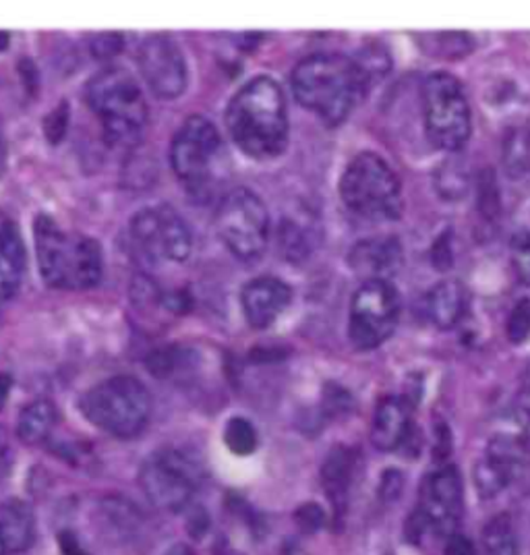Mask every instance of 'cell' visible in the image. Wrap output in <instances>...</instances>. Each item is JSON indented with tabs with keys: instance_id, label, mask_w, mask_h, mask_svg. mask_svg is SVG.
Returning a JSON list of instances; mask_svg holds the SVG:
<instances>
[{
	"instance_id": "1",
	"label": "cell",
	"mask_w": 530,
	"mask_h": 555,
	"mask_svg": "<svg viewBox=\"0 0 530 555\" xmlns=\"http://www.w3.org/2000/svg\"><path fill=\"white\" fill-rule=\"evenodd\" d=\"M363 65L345 54H311L293 70V92L300 106L325 125H342L370 88Z\"/></svg>"
},
{
	"instance_id": "2",
	"label": "cell",
	"mask_w": 530,
	"mask_h": 555,
	"mask_svg": "<svg viewBox=\"0 0 530 555\" xmlns=\"http://www.w3.org/2000/svg\"><path fill=\"white\" fill-rule=\"evenodd\" d=\"M227 127L234 143L254 160H270L288 145L286 95L272 77H255L232 98Z\"/></svg>"
},
{
	"instance_id": "3",
	"label": "cell",
	"mask_w": 530,
	"mask_h": 555,
	"mask_svg": "<svg viewBox=\"0 0 530 555\" xmlns=\"http://www.w3.org/2000/svg\"><path fill=\"white\" fill-rule=\"evenodd\" d=\"M40 274L48 286L63 291L92 288L102 278V249L92 236L61 229L50 216L34 222Z\"/></svg>"
},
{
	"instance_id": "4",
	"label": "cell",
	"mask_w": 530,
	"mask_h": 555,
	"mask_svg": "<svg viewBox=\"0 0 530 555\" xmlns=\"http://www.w3.org/2000/svg\"><path fill=\"white\" fill-rule=\"evenodd\" d=\"M88 104L116 147H135L147 125V106L138 79L129 70L108 67L88 83Z\"/></svg>"
},
{
	"instance_id": "5",
	"label": "cell",
	"mask_w": 530,
	"mask_h": 555,
	"mask_svg": "<svg viewBox=\"0 0 530 555\" xmlns=\"http://www.w3.org/2000/svg\"><path fill=\"white\" fill-rule=\"evenodd\" d=\"M340 197L354 216L371 222L396 220L402 211V186L382 156L361 152L342 172Z\"/></svg>"
},
{
	"instance_id": "6",
	"label": "cell",
	"mask_w": 530,
	"mask_h": 555,
	"mask_svg": "<svg viewBox=\"0 0 530 555\" xmlns=\"http://www.w3.org/2000/svg\"><path fill=\"white\" fill-rule=\"evenodd\" d=\"M81 411L98 429L129 440L139 436L152 416V396L131 375H116L88 390Z\"/></svg>"
},
{
	"instance_id": "7",
	"label": "cell",
	"mask_w": 530,
	"mask_h": 555,
	"mask_svg": "<svg viewBox=\"0 0 530 555\" xmlns=\"http://www.w3.org/2000/svg\"><path fill=\"white\" fill-rule=\"evenodd\" d=\"M423 116L429 139L443 152H458L473 131V116L461 81L434 73L423 83Z\"/></svg>"
},
{
	"instance_id": "8",
	"label": "cell",
	"mask_w": 530,
	"mask_h": 555,
	"mask_svg": "<svg viewBox=\"0 0 530 555\" xmlns=\"http://www.w3.org/2000/svg\"><path fill=\"white\" fill-rule=\"evenodd\" d=\"M222 154V138L206 116H189L170 143V164L195 197L208 195Z\"/></svg>"
},
{
	"instance_id": "9",
	"label": "cell",
	"mask_w": 530,
	"mask_h": 555,
	"mask_svg": "<svg viewBox=\"0 0 530 555\" xmlns=\"http://www.w3.org/2000/svg\"><path fill=\"white\" fill-rule=\"evenodd\" d=\"M216 229L234 257L255 261L263 255L270 241L268 208L251 189H232L218 206Z\"/></svg>"
},
{
	"instance_id": "10",
	"label": "cell",
	"mask_w": 530,
	"mask_h": 555,
	"mask_svg": "<svg viewBox=\"0 0 530 555\" xmlns=\"http://www.w3.org/2000/svg\"><path fill=\"white\" fill-rule=\"evenodd\" d=\"M131 243L139 259L152 268L185 263L193 251V234L170 206L138 211L131 220Z\"/></svg>"
},
{
	"instance_id": "11",
	"label": "cell",
	"mask_w": 530,
	"mask_h": 555,
	"mask_svg": "<svg viewBox=\"0 0 530 555\" xmlns=\"http://www.w3.org/2000/svg\"><path fill=\"white\" fill-rule=\"evenodd\" d=\"M464 486L456 466H441L429 473L418 491V506L409 520V537L418 541L425 532L450 537L461 525Z\"/></svg>"
},
{
	"instance_id": "12",
	"label": "cell",
	"mask_w": 530,
	"mask_h": 555,
	"mask_svg": "<svg viewBox=\"0 0 530 555\" xmlns=\"http://www.w3.org/2000/svg\"><path fill=\"white\" fill-rule=\"evenodd\" d=\"M400 297L390 280H365L350 302L348 336L352 347L373 350L382 347L396 330Z\"/></svg>"
},
{
	"instance_id": "13",
	"label": "cell",
	"mask_w": 530,
	"mask_h": 555,
	"mask_svg": "<svg viewBox=\"0 0 530 555\" xmlns=\"http://www.w3.org/2000/svg\"><path fill=\"white\" fill-rule=\"evenodd\" d=\"M139 483L152 506L181 512L197 493L199 468L183 452L160 450L141 466Z\"/></svg>"
},
{
	"instance_id": "14",
	"label": "cell",
	"mask_w": 530,
	"mask_h": 555,
	"mask_svg": "<svg viewBox=\"0 0 530 555\" xmlns=\"http://www.w3.org/2000/svg\"><path fill=\"white\" fill-rule=\"evenodd\" d=\"M139 69L147 88L161 100H174L189 83L185 54L170 36H150L138 54Z\"/></svg>"
},
{
	"instance_id": "15",
	"label": "cell",
	"mask_w": 530,
	"mask_h": 555,
	"mask_svg": "<svg viewBox=\"0 0 530 555\" xmlns=\"http://www.w3.org/2000/svg\"><path fill=\"white\" fill-rule=\"evenodd\" d=\"M527 463V448L516 438L500 436L489 443L483 461L475 466V486L489 500L512 486Z\"/></svg>"
},
{
	"instance_id": "16",
	"label": "cell",
	"mask_w": 530,
	"mask_h": 555,
	"mask_svg": "<svg viewBox=\"0 0 530 555\" xmlns=\"http://www.w3.org/2000/svg\"><path fill=\"white\" fill-rule=\"evenodd\" d=\"M243 311L247 322L255 330H263L276 324L277 318L290 307L293 291L290 286L274 276H259L247 282L241 295Z\"/></svg>"
},
{
	"instance_id": "17",
	"label": "cell",
	"mask_w": 530,
	"mask_h": 555,
	"mask_svg": "<svg viewBox=\"0 0 530 555\" xmlns=\"http://www.w3.org/2000/svg\"><path fill=\"white\" fill-rule=\"evenodd\" d=\"M415 434L413 406L404 396H388L377 404L371 423V443L379 452H393L406 446Z\"/></svg>"
},
{
	"instance_id": "18",
	"label": "cell",
	"mask_w": 530,
	"mask_h": 555,
	"mask_svg": "<svg viewBox=\"0 0 530 555\" xmlns=\"http://www.w3.org/2000/svg\"><path fill=\"white\" fill-rule=\"evenodd\" d=\"M348 259L365 280H388L402 266V245L393 236H375L354 245Z\"/></svg>"
},
{
	"instance_id": "19",
	"label": "cell",
	"mask_w": 530,
	"mask_h": 555,
	"mask_svg": "<svg viewBox=\"0 0 530 555\" xmlns=\"http://www.w3.org/2000/svg\"><path fill=\"white\" fill-rule=\"evenodd\" d=\"M25 245L17 222L0 209V305L11 301L24 280Z\"/></svg>"
},
{
	"instance_id": "20",
	"label": "cell",
	"mask_w": 530,
	"mask_h": 555,
	"mask_svg": "<svg viewBox=\"0 0 530 555\" xmlns=\"http://www.w3.org/2000/svg\"><path fill=\"white\" fill-rule=\"evenodd\" d=\"M36 539L34 509L22 500L0 506V555L25 554Z\"/></svg>"
},
{
	"instance_id": "21",
	"label": "cell",
	"mask_w": 530,
	"mask_h": 555,
	"mask_svg": "<svg viewBox=\"0 0 530 555\" xmlns=\"http://www.w3.org/2000/svg\"><path fill=\"white\" fill-rule=\"evenodd\" d=\"M354 470H357V454L346 446L334 448L323 463V489L338 514H342V509L346 508L348 491L354 481Z\"/></svg>"
},
{
	"instance_id": "22",
	"label": "cell",
	"mask_w": 530,
	"mask_h": 555,
	"mask_svg": "<svg viewBox=\"0 0 530 555\" xmlns=\"http://www.w3.org/2000/svg\"><path fill=\"white\" fill-rule=\"evenodd\" d=\"M429 318L441 330H452L461 324L468 311V293L458 280H443L431 291L429 301Z\"/></svg>"
},
{
	"instance_id": "23",
	"label": "cell",
	"mask_w": 530,
	"mask_h": 555,
	"mask_svg": "<svg viewBox=\"0 0 530 555\" xmlns=\"http://www.w3.org/2000/svg\"><path fill=\"white\" fill-rule=\"evenodd\" d=\"M56 409L48 400H36L29 406H25L17 421V436L24 443L38 446L48 440L56 425Z\"/></svg>"
},
{
	"instance_id": "24",
	"label": "cell",
	"mask_w": 530,
	"mask_h": 555,
	"mask_svg": "<svg viewBox=\"0 0 530 555\" xmlns=\"http://www.w3.org/2000/svg\"><path fill=\"white\" fill-rule=\"evenodd\" d=\"M481 541L484 555H518V537L507 514H497L484 525Z\"/></svg>"
},
{
	"instance_id": "25",
	"label": "cell",
	"mask_w": 530,
	"mask_h": 555,
	"mask_svg": "<svg viewBox=\"0 0 530 555\" xmlns=\"http://www.w3.org/2000/svg\"><path fill=\"white\" fill-rule=\"evenodd\" d=\"M504 166L512 179H520L530 172V129L516 127L504 141Z\"/></svg>"
},
{
	"instance_id": "26",
	"label": "cell",
	"mask_w": 530,
	"mask_h": 555,
	"mask_svg": "<svg viewBox=\"0 0 530 555\" xmlns=\"http://www.w3.org/2000/svg\"><path fill=\"white\" fill-rule=\"evenodd\" d=\"M224 441L232 454L236 456H249L254 454L259 438L254 425L243 416H232L224 427Z\"/></svg>"
},
{
	"instance_id": "27",
	"label": "cell",
	"mask_w": 530,
	"mask_h": 555,
	"mask_svg": "<svg viewBox=\"0 0 530 555\" xmlns=\"http://www.w3.org/2000/svg\"><path fill=\"white\" fill-rule=\"evenodd\" d=\"M436 185H438V191L443 199L456 202L466 195L468 179H466V172L461 164L450 160L439 168L438 175H436Z\"/></svg>"
},
{
	"instance_id": "28",
	"label": "cell",
	"mask_w": 530,
	"mask_h": 555,
	"mask_svg": "<svg viewBox=\"0 0 530 555\" xmlns=\"http://www.w3.org/2000/svg\"><path fill=\"white\" fill-rule=\"evenodd\" d=\"M507 338L514 345H522L530 338V299H520L507 318Z\"/></svg>"
},
{
	"instance_id": "29",
	"label": "cell",
	"mask_w": 530,
	"mask_h": 555,
	"mask_svg": "<svg viewBox=\"0 0 530 555\" xmlns=\"http://www.w3.org/2000/svg\"><path fill=\"white\" fill-rule=\"evenodd\" d=\"M479 211L483 214L487 222H493L500 216V191L495 186L491 172H487V177L481 179V185H479Z\"/></svg>"
},
{
	"instance_id": "30",
	"label": "cell",
	"mask_w": 530,
	"mask_h": 555,
	"mask_svg": "<svg viewBox=\"0 0 530 555\" xmlns=\"http://www.w3.org/2000/svg\"><path fill=\"white\" fill-rule=\"evenodd\" d=\"M512 263L518 278L530 286V234H520L512 243Z\"/></svg>"
},
{
	"instance_id": "31",
	"label": "cell",
	"mask_w": 530,
	"mask_h": 555,
	"mask_svg": "<svg viewBox=\"0 0 530 555\" xmlns=\"http://www.w3.org/2000/svg\"><path fill=\"white\" fill-rule=\"evenodd\" d=\"M434 42H438L439 48L436 50L439 56H466V52L473 50V40L468 34H439L434 38Z\"/></svg>"
},
{
	"instance_id": "32",
	"label": "cell",
	"mask_w": 530,
	"mask_h": 555,
	"mask_svg": "<svg viewBox=\"0 0 530 555\" xmlns=\"http://www.w3.org/2000/svg\"><path fill=\"white\" fill-rule=\"evenodd\" d=\"M402 487H404V477L396 470H388L382 479V487H379V495L390 504L396 498H400L402 493Z\"/></svg>"
},
{
	"instance_id": "33",
	"label": "cell",
	"mask_w": 530,
	"mask_h": 555,
	"mask_svg": "<svg viewBox=\"0 0 530 555\" xmlns=\"http://www.w3.org/2000/svg\"><path fill=\"white\" fill-rule=\"evenodd\" d=\"M434 263L438 270H448L452 266V247H450V234H441L436 247H434Z\"/></svg>"
},
{
	"instance_id": "34",
	"label": "cell",
	"mask_w": 530,
	"mask_h": 555,
	"mask_svg": "<svg viewBox=\"0 0 530 555\" xmlns=\"http://www.w3.org/2000/svg\"><path fill=\"white\" fill-rule=\"evenodd\" d=\"M445 555H475V547L464 534L452 532L445 539Z\"/></svg>"
},
{
	"instance_id": "35",
	"label": "cell",
	"mask_w": 530,
	"mask_h": 555,
	"mask_svg": "<svg viewBox=\"0 0 530 555\" xmlns=\"http://www.w3.org/2000/svg\"><path fill=\"white\" fill-rule=\"evenodd\" d=\"M52 127H56V131L52 133L50 141H61L63 133H65V127H67V106H61L56 108L52 115L47 118V133L52 131Z\"/></svg>"
},
{
	"instance_id": "36",
	"label": "cell",
	"mask_w": 530,
	"mask_h": 555,
	"mask_svg": "<svg viewBox=\"0 0 530 555\" xmlns=\"http://www.w3.org/2000/svg\"><path fill=\"white\" fill-rule=\"evenodd\" d=\"M11 464H13V452H11V446H9V441H7L2 429H0V483L11 473Z\"/></svg>"
},
{
	"instance_id": "37",
	"label": "cell",
	"mask_w": 530,
	"mask_h": 555,
	"mask_svg": "<svg viewBox=\"0 0 530 555\" xmlns=\"http://www.w3.org/2000/svg\"><path fill=\"white\" fill-rule=\"evenodd\" d=\"M61 545H63L65 555H88L79 547L77 537H73L70 532H63V534H61Z\"/></svg>"
},
{
	"instance_id": "38",
	"label": "cell",
	"mask_w": 530,
	"mask_h": 555,
	"mask_svg": "<svg viewBox=\"0 0 530 555\" xmlns=\"http://www.w3.org/2000/svg\"><path fill=\"white\" fill-rule=\"evenodd\" d=\"M7 160V141H4V131H2V120H0V170Z\"/></svg>"
},
{
	"instance_id": "39",
	"label": "cell",
	"mask_w": 530,
	"mask_h": 555,
	"mask_svg": "<svg viewBox=\"0 0 530 555\" xmlns=\"http://www.w3.org/2000/svg\"><path fill=\"white\" fill-rule=\"evenodd\" d=\"M166 555H195L189 547H183V545H179V547H174V550H170Z\"/></svg>"
}]
</instances>
